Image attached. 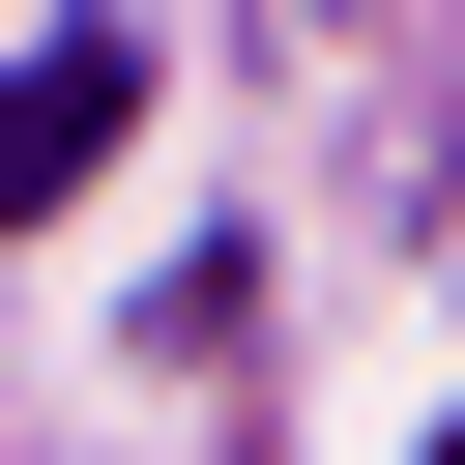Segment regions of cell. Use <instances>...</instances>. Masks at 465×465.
Instances as JSON below:
<instances>
[{"instance_id": "7a4b0ae2", "label": "cell", "mask_w": 465, "mask_h": 465, "mask_svg": "<svg viewBox=\"0 0 465 465\" xmlns=\"http://www.w3.org/2000/svg\"><path fill=\"white\" fill-rule=\"evenodd\" d=\"M436 465H465V436H436Z\"/></svg>"}, {"instance_id": "6da1fadb", "label": "cell", "mask_w": 465, "mask_h": 465, "mask_svg": "<svg viewBox=\"0 0 465 465\" xmlns=\"http://www.w3.org/2000/svg\"><path fill=\"white\" fill-rule=\"evenodd\" d=\"M116 116H145V29H58V58H0V232H29V203H87V174H116Z\"/></svg>"}]
</instances>
